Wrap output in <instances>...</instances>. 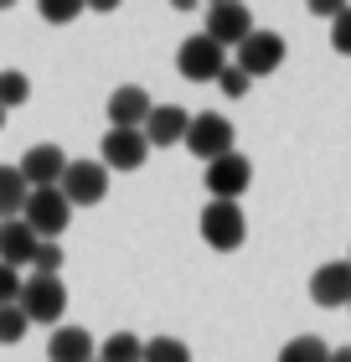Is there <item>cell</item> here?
<instances>
[{
  "instance_id": "cell-1",
  "label": "cell",
  "mask_w": 351,
  "mask_h": 362,
  "mask_svg": "<svg viewBox=\"0 0 351 362\" xmlns=\"http://www.w3.org/2000/svg\"><path fill=\"white\" fill-rule=\"evenodd\" d=\"M21 316L31 326H62L68 316V285H62V274H31L21 279Z\"/></svg>"
},
{
  "instance_id": "cell-2",
  "label": "cell",
  "mask_w": 351,
  "mask_h": 362,
  "mask_svg": "<svg viewBox=\"0 0 351 362\" xmlns=\"http://www.w3.org/2000/svg\"><path fill=\"white\" fill-rule=\"evenodd\" d=\"M186 151L202 160V166H212V160H222V156H232L238 151V129H232V119L227 114H191V124H186Z\"/></svg>"
},
{
  "instance_id": "cell-3",
  "label": "cell",
  "mask_w": 351,
  "mask_h": 362,
  "mask_svg": "<svg viewBox=\"0 0 351 362\" xmlns=\"http://www.w3.org/2000/svg\"><path fill=\"white\" fill-rule=\"evenodd\" d=\"M21 223L37 233V243H57L62 233H68V223H73V207H68V197H62L57 187H37V192H26Z\"/></svg>"
},
{
  "instance_id": "cell-4",
  "label": "cell",
  "mask_w": 351,
  "mask_h": 362,
  "mask_svg": "<svg viewBox=\"0 0 351 362\" xmlns=\"http://www.w3.org/2000/svg\"><path fill=\"white\" fill-rule=\"evenodd\" d=\"M196 233H202L217 254H232V249L248 238V218H243L238 202H207L202 218H196Z\"/></svg>"
},
{
  "instance_id": "cell-5",
  "label": "cell",
  "mask_w": 351,
  "mask_h": 362,
  "mask_svg": "<svg viewBox=\"0 0 351 362\" xmlns=\"http://www.w3.org/2000/svg\"><path fill=\"white\" fill-rule=\"evenodd\" d=\"M202 37L212 47H243L254 37V16H248V6H238V0H212L207 16H202Z\"/></svg>"
},
{
  "instance_id": "cell-6",
  "label": "cell",
  "mask_w": 351,
  "mask_h": 362,
  "mask_svg": "<svg viewBox=\"0 0 351 362\" xmlns=\"http://www.w3.org/2000/svg\"><path fill=\"white\" fill-rule=\"evenodd\" d=\"M202 181H207V202H238V197L254 187V160L232 151L222 160H212V166L202 171Z\"/></svg>"
},
{
  "instance_id": "cell-7",
  "label": "cell",
  "mask_w": 351,
  "mask_h": 362,
  "mask_svg": "<svg viewBox=\"0 0 351 362\" xmlns=\"http://www.w3.org/2000/svg\"><path fill=\"white\" fill-rule=\"evenodd\" d=\"M57 192L68 197V207H98L109 197V171L98 166V160H68Z\"/></svg>"
},
{
  "instance_id": "cell-8",
  "label": "cell",
  "mask_w": 351,
  "mask_h": 362,
  "mask_svg": "<svg viewBox=\"0 0 351 362\" xmlns=\"http://www.w3.org/2000/svg\"><path fill=\"white\" fill-rule=\"evenodd\" d=\"M232 68H238L248 83H254V78L279 73V68H284V37H279V31H254V37L238 47V62H232Z\"/></svg>"
},
{
  "instance_id": "cell-9",
  "label": "cell",
  "mask_w": 351,
  "mask_h": 362,
  "mask_svg": "<svg viewBox=\"0 0 351 362\" xmlns=\"http://www.w3.org/2000/svg\"><path fill=\"white\" fill-rule=\"evenodd\" d=\"M176 68H181V78H191V83H217V78H222V68H227V57H222V47H212L202 31H196V37L181 42Z\"/></svg>"
},
{
  "instance_id": "cell-10",
  "label": "cell",
  "mask_w": 351,
  "mask_h": 362,
  "mask_svg": "<svg viewBox=\"0 0 351 362\" xmlns=\"http://www.w3.org/2000/svg\"><path fill=\"white\" fill-rule=\"evenodd\" d=\"M68 160H73V156L62 151V145L42 140V145H31V151H26L21 160H16V171H21V181H26L31 192H37V187H57L62 171H68Z\"/></svg>"
},
{
  "instance_id": "cell-11",
  "label": "cell",
  "mask_w": 351,
  "mask_h": 362,
  "mask_svg": "<svg viewBox=\"0 0 351 362\" xmlns=\"http://www.w3.org/2000/svg\"><path fill=\"white\" fill-rule=\"evenodd\" d=\"M150 160V145L140 129H109L104 145H98V166L104 171H140Z\"/></svg>"
},
{
  "instance_id": "cell-12",
  "label": "cell",
  "mask_w": 351,
  "mask_h": 362,
  "mask_svg": "<svg viewBox=\"0 0 351 362\" xmlns=\"http://www.w3.org/2000/svg\"><path fill=\"white\" fill-rule=\"evenodd\" d=\"M310 300L321 310H336V305H351V264L346 259H331L310 274Z\"/></svg>"
},
{
  "instance_id": "cell-13",
  "label": "cell",
  "mask_w": 351,
  "mask_h": 362,
  "mask_svg": "<svg viewBox=\"0 0 351 362\" xmlns=\"http://www.w3.org/2000/svg\"><path fill=\"white\" fill-rule=\"evenodd\" d=\"M150 109H155V98L140 83H119L109 93V129H140L150 119Z\"/></svg>"
},
{
  "instance_id": "cell-14",
  "label": "cell",
  "mask_w": 351,
  "mask_h": 362,
  "mask_svg": "<svg viewBox=\"0 0 351 362\" xmlns=\"http://www.w3.org/2000/svg\"><path fill=\"white\" fill-rule=\"evenodd\" d=\"M186 124H191V114L181 104H155L150 119L140 124V135H145L150 151H155V145H181V140H186Z\"/></svg>"
},
{
  "instance_id": "cell-15",
  "label": "cell",
  "mask_w": 351,
  "mask_h": 362,
  "mask_svg": "<svg viewBox=\"0 0 351 362\" xmlns=\"http://www.w3.org/2000/svg\"><path fill=\"white\" fill-rule=\"evenodd\" d=\"M31 254H37V233H31L21 218H6L0 223V264L21 269V264H31Z\"/></svg>"
},
{
  "instance_id": "cell-16",
  "label": "cell",
  "mask_w": 351,
  "mask_h": 362,
  "mask_svg": "<svg viewBox=\"0 0 351 362\" xmlns=\"http://www.w3.org/2000/svg\"><path fill=\"white\" fill-rule=\"evenodd\" d=\"M47 357L52 362H93L98 347H93V337L83 332V326H57L52 341H47Z\"/></svg>"
},
{
  "instance_id": "cell-17",
  "label": "cell",
  "mask_w": 351,
  "mask_h": 362,
  "mask_svg": "<svg viewBox=\"0 0 351 362\" xmlns=\"http://www.w3.org/2000/svg\"><path fill=\"white\" fill-rule=\"evenodd\" d=\"M26 181H21V171L16 166H0V223L6 218H21V207H26Z\"/></svg>"
},
{
  "instance_id": "cell-18",
  "label": "cell",
  "mask_w": 351,
  "mask_h": 362,
  "mask_svg": "<svg viewBox=\"0 0 351 362\" xmlns=\"http://www.w3.org/2000/svg\"><path fill=\"white\" fill-rule=\"evenodd\" d=\"M98 362H145V341L135 332H114L104 347H98Z\"/></svg>"
},
{
  "instance_id": "cell-19",
  "label": "cell",
  "mask_w": 351,
  "mask_h": 362,
  "mask_svg": "<svg viewBox=\"0 0 351 362\" xmlns=\"http://www.w3.org/2000/svg\"><path fill=\"white\" fill-rule=\"evenodd\" d=\"M279 362H331V347L321 337H295L279 347Z\"/></svg>"
},
{
  "instance_id": "cell-20",
  "label": "cell",
  "mask_w": 351,
  "mask_h": 362,
  "mask_svg": "<svg viewBox=\"0 0 351 362\" xmlns=\"http://www.w3.org/2000/svg\"><path fill=\"white\" fill-rule=\"evenodd\" d=\"M26 98H31V78L21 68H6V73H0V109L11 114V109H21Z\"/></svg>"
},
{
  "instance_id": "cell-21",
  "label": "cell",
  "mask_w": 351,
  "mask_h": 362,
  "mask_svg": "<svg viewBox=\"0 0 351 362\" xmlns=\"http://www.w3.org/2000/svg\"><path fill=\"white\" fill-rule=\"evenodd\" d=\"M145 362H191V347L176 337H150L145 341Z\"/></svg>"
},
{
  "instance_id": "cell-22",
  "label": "cell",
  "mask_w": 351,
  "mask_h": 362,
  "mask_svg": "<svg viewBox=\"0 0 351 362\" xmlns=\"http://www.w3.org/2000/svg\"><path fill=\"white\" fill-rule=\"evenodd\" d=\"M26 316H21V305H0V347H16V341L26 337Z\"/></svg>"
},
{
  "instance_id": "cell-23",
  "label": "cell",
  "mask_w": 351,
  "mask_h": 362,
  "mask_svg": "<svg viewBox=\"0 0 351 362\" xmlns=\"http://www.w3.org/2000/svg\"><path fill=\"white\" fill-rule=\"evenodd\" d=\"M31 274H62V249H57V243H37V254H31Z\"/></svg>"
},
{
  "instance_id": "cell-24",
  "label": "cell",
  "mask_w": 351,
  "mask_h": 362,
  "mask_svg": "<svg viewBox=\"0 0 351 362\" xmlns=\"http://www.w3.org/2000/svg\"><path fill=\"white\" fill-rule=\"evenodd\" d=\"M78 0H42V21H57V26H68V21H78Z\"/></svg>"
},
{
  "instance_id": "cell-25",
  "label": "cell",
  "mask_w": 351,
  "mask_h": 362,
  "mask_svg": "<svg viewBox=\"0 0 351 362\" xmlns=\"http://www.w3.org/2000/svg\"><path fill=\"white\" fill-rule=\"evenodd\" d=\"M331 47H336L341 57H351V6L336 16V21H331Z\"/></svg>"
},
{
  "instance_id": "cell-26",
  "label": "cell",
  "mask_w": 351,
  "mask_h": 362,
  "mask_svg": "<svg viewBox=\"0 0 351 362\" xmlns=\"http://www.w3.org/2000/svg\"><path fill=\"white\" fill-rule=\"evenodd\" d=\"M16 300H21V269L0 264V305H16Z\"/></svg>"
},
{
  "instance_id": "cell-27",
  "label": "cell",
  "mask_w": 351,
  "mask_h": 362,
  "mask_svg": "<svg viewBox=\"0 0 351 362\" xmlns=\"http://www.w3.org/2000/svg\"><path fill=\"white\" fill-rule=\"evenodd\" d=\"M217 88H222L227 98H243V93H248V78H243V73L227 62V68H222V78H217Z\"/></svg>"
},
{
  "instance_id": "cell-28",
  "label": "cell",
  "mask_w": 351,
  "mask_h": 362,
  "mask_svg": "<svg viewBox=\"0 0 351 362\" xmlns=\"http://www.w3.org/2000/svg\"><path fill=\"white\" fill-rule=\"evenodd\" d=\"M341 11H346L341 0H310V16H321V21H336Z\"/></svg>"
},
{
  "instance_id": "cell-29",
  "label": "cell",
  "mask_w": 351,
  "mask_h": 362,
  "mask_svg": "<svg viewBox=\"0 0 351 362\" xmlns=\"http://www.w3.org/2000/svg\"><path fill=\"white\" fill-rule=\"evenodd\" d=\"M331 362H351V347H336V352H331Z\"/></svg>"
},
{
  "instance_id": "cell-30",
  "label": "cell",
  "mask_w": 351,
  "mask_h": 362,
  "mask_svg": "<svg viewBox=\"0 0 351 362\" xmlns=\"http://www.w3.org/2000/svg\"><path fill=\"white\" fill-rule=\"evenodd\" d=\"M0 129H6V109H0Z\"/></svg>"
},
{
  "instance_id": "cell-31",
  "label": "cell",
  "mask_w": 351,
  "mask_h": 362,
  "mask_svg": "<svg viewBox=\"0 0 351 362\" xmlns=\"http://www.w3.org/2000/svg\"><path fill=\"white\" fill-rule=\"evenodd\" d=\"M346 264H351V254H346Z\"/></svg>"
},
{
  "instance_id": "cell-32",
  "label": "cell",
  "mask_w": 351,
  "mask_h": 362,
  "mask_svg": "<svg viewBox=\"0 0 351 362\" xmlns=\"http://www.w3.org/2000/svg\"><path fill=\"white\" fill-rule=\"evenodd\" d=\"M346 310H351V305H346Z\"/></svg>"
},
{
  "instance_id": "cell-33",
  "label": "cell",
  "mask_w": 351,
  "mask_h": 362,
  "mask_svg": "<svg viewBox=\"0 0 351 362\" xmlns=\"http://www.w3.org/2000/svg\"><path fill=\"white\" fill-rule=\"evenodd\" d=\"M93 362H98V357H93Z\"/></svg>"
}]
</instances>
